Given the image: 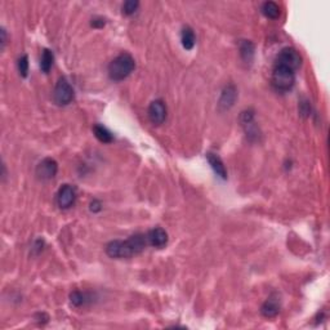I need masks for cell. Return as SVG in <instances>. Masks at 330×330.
<instances>
[{
	"label": "cell",
	"mask_w": 330,
	"mask_h": 330,
	"mask_svg": "<svg viewBox=\"0 0 330 330\" xmlns=\"http://www.w3.org/2000/svg\"><path fill=\"white\" fill-rule=\"evenodd\" d=\"M295 83V71L284 66L275 65L271 77V84L276 92L285 93L292 90Z\"/></svg>",
	"instance_id": "cell-3"
},
{
	"label": "cell",
	"mask_w": 330,
	"mask_h": 330,
	"mask_svg": "<svg viewBox=\"0 0 330 330\" xmlns=\"http://www.w3.org/2000/svg\"><path fill=\"white\" fill-rule=\"evenodd\" d=\"M136 68V61L129 53H121L110 62L109 77L114 82H121L126 79Z\"/></svg>",
	"instance_id": "cell-2"
},
{
	"label": "cell",
	"mask_w": 330,
	"mask_h": 330,
	"mask_svg": "<svg viewBox=\"0 0 330 330\" xmlns=\"http://www.w3.org/2000/svg\"><path fill=\"white\" fill-rule=\"evenodd\" d=\"M17 67H18V72L22 78H26L29 75V57L26 55L22 56L18 60V63H17Z\"/></svg>",
	"instance_id": "cell-19"
},
{
	"label": "cell",
	"mask_w": 330,
	"mask_h": 330,
	"mask_svg": "<svg viewBox=\"0 0 330 330\" xmlns=\"http://www.w3.org/2000/svg\"><path fill=\"white\" fill-rule=\"evenodd\" d=\"M146 238H147V243L154 248L161 249L168 244V234L161 227H155V229L150 230L148 234L146 235Z\"/></svg>",
	"instance_id": "cell-9"
},
{
	"label": "cell",
	"mask_w": 330,
	"mask_h": 330,
	"mask_svg": "<svg viewBox=\"0 0 330 330\" xmlns=\"http://www.w3.org/2000/svg\"><path fill=\"white\" fill-rule=\"evenodd\" d=\"M240 55L245 62H250L254 57V44L250 40H244L240 45Z\"/></svg>",
	"instance_id": "cell-17"
},
{
	"label": "cell",
	"mask_w": 330,
	"mask_h": 330,
	"mask_svg": "<svg viewBox=\"0 0 330 330\" xmlns=\"http://www.w3.org/2000/svg\"><path fill=\"white\" fill-rule=\"evenodd\" d=\"M276 65L284 66V67L295 71L302 65V57L297 49H294L292 46H288V48L281 49V52L278 53L277 58H276Z\"/></svg>",
	"instance_id": "cell-5"
},
{
	"label": "cell",
	"mask_w": 330,
	"mask_h": 330,
	"mask_svg": "<svg viewBox=\"0 0 330 330\" xmlns=\"http://www.w3.org/2000/svg\"><path fill=\"white\" fill-rule=\"evenodd\" d=\"M181 41H182V46L186 50H191L195 46V43H196V36H195L194 30L191 28H186L182 29V33H181Z\"/></svg>",
	"instance_id": "cell-13"
},
{
	"label": "cell",
	"mask_w": 330,
	"mask_h": 330,
	"mask_svg": "<svg viewBox=\"0 0 330 330\" xmlns=\"http://www.w3.org/2000/svg\"><path fill=\"white\" fill-rule=\"evenodd\" d=\"M207 159H208V163H209V165L212 167L213 172L216 173L217 177H219L221 180H226L227 170H226V167H224L223 161H222V159L219 158L218 155L212 153L207 154Z\"/></svg>",
	"instance_id": "cell-12"
},
{
	"label": "cell",
	"mask_w": 330,
	"mask_h": 330,
	"mask_svg": "<svg viewBox=\"0 0 330 330\" xmlns=\"http://www.w3.org/2000/svg\"><path fill=\"white\" fill-rule=\"evenodd\" d=\"M90 210H92L93 213H98V212L102 210V204L98 200H93V201L90 202Z\"/></svg>",
	"instance_id": "cell-22"
},
{
	"label": "cell",
	"mask_w": 330,
	"mask_h": 330,
	"mask_svg": "<svg viewBox=\"0 0 330 330\" xmlns=\"http://www.w3.org/2000/svg\"><path fill=\"white\" fill-rule=\"evenodd\" d=\"M278 312H280V299H278L277 295H271V297L267 298L265 303L261 307V314L263 315L267 319H271V317L277 316Z\"/></svg>",
	"instance_id": "cell-11"
},
{
	"label": "cell",
	"mask_w": 330,
	"mask_h": 330,
	"mask_svg": "<svg viewBox=\"0 0 330 330\" xmlns=\"http://www.w3.org/2000/svg\"><path fill=\"white\" fill-rule=\"evenodd\" d=\"M93 133L96 136V138L98 139L99 142L102 143H111L114 141V136H112L111 132L104 125H99V124H96L93 126Z\"/></svg>",
	"instance_id": "cell-14"
},
{
	"label": "cell",
	"mask_w": 330,
	"mask_h": 330,
	"mask_svg": "<svg viewBox=\"0 0 330 330\" xmlns=\"http://www.w3.org/2000/svg\"><path fill=\"white\" fill-rule=\"evenodd\" d=\"M147 238L146 235L136 234L131 236L126 240H114L110 241L106 245V254L110 258L120 259V258H131L142 253L147 245Z\"/></svg>",
	"instance_id": "cell-1"
},
{
	"label": "cell",
	"mask_w": 330,
	"mask_h": 330,
	"mask_svg": "<svg viewBox=\"0 0 330 330\" xmlns=\"http://www.w3.org/2000/svg\"><path fill=\"white\" fill-rule=\"evenodd\" d=\"M105 23H106V22H105V18H102V17H94V18L92 19V26L96 29L104 28Z\"/></svg>",
	"instance_id": "cell-21"
},
{
	"label": "cell",
	"mask_w": 330,
	"mask_h": 330,
	"mask_svg": "<svg viewBox=\"0 0 330 330\" xmlns=\"http://www.w3.org/2000/svg\"><path fill=\"white\" fill-rule=\"evenodd\" d=\"M139 3L137 0H128L123 4V13L125 16H132V14L136 13V11L138 9Z\"/></svg>",
	"instance_id": "cell-20"
},
{
	"label": "cell",
	"mask_w": 330,
	"mask_h": 330,
	"mask_svg": "<svg viewBox=\"0 0 330 330\" xmlns=\"http://www.w3.org/2000/svg\"><path fill=\"white\" fill-rule=\"evenodd\" d=\"M58 172V164L55 159L45 158L38 164L36 167L35 174L39 180L41 181H49L56 177Z\"/></svg>",
	"instance_id": "cell-6"
},
{
	"label": "cell",
	"mask_w": 330,
	"mask_h": 330,
	"mask_svg": "<svg viewBox=\"0 0 330 330\" xmlns=\"http://www.w3.org/2000/svg\"><path fill=\"white\" fill-rule=\"evenodd\" d=\"M74 88L67 82L66 78H61L55 87L53 92V99L58 106H66V105L71 104L74 99Z\"/></svg>",
	"instance_id": "cell-4"
},
{
	"label": "cell",
	"mask_w": 330,
	"mask_h": 330,
	"mask_svg": "<svg viewBox=\"0 0 330 330\" xmlns=\"http://www.w3.org/2000/svg\"><path fill=\"white\" fill-rule=\"evenodd\" d=\"M56 200H57V205L61 209H70L77 200V190L71 185H63L58 190Z\"/></svg>",
	"instance_id": "cell-8"
},
{
	"label": "cell",
	"mask_w": 330,
	"mask_h": 330,
	"mask_svg": "<svg viewBox=\"0 0 330 330\" xmlns=\"http://www.w3.org/2000/svg\"><path fill=\"white\" fill-rule=\"evenodd\" d=\"M70 300H71V303L75 307H82V306H85L88 302H90V297L87 293L75 290L70 294Z\"/></svg>",
	"instance_id": "cell-18"
},
{
	"label": "cell",
	"mask_w": 330,
	"mask_h": 330,
	"mask_svg": "<svg viewBox=\"0 0 330 330\" xmlns=\"http://www.w3.org/2000/svg\"><path fill=\"white\" fill-rule=\"evenodd\" d=\"M147 114L148 119H150V121L154 125H161L164 121L167 120V105L164 104L161 99H155V101L151 102L150 106H148Z\"/></svg>",
	"instance_id": "cell-7"
},
{
	"label": "cell",
	"mask_w": 330,
	"mask_h": 330,
	"mask_svg": "<svg viewBox=\"0 0 330 330\" xmlns=\"http://www.w3.org/2000/svg\"><path fill=\"white\" fill-rule=\"evenodd\" d=\"M0 34H2V49H3L4 46H6V43H7L6 30H4V29H2V31H0Z\"/></svg>",
	"instance_id": "cell-23"
},
{
	"label": "cell",
	"mask_w": 330,
	"mask_h": 330,
	"mask_svg": "<svg viewBox=\"0 0 330 330\" xmlns=\"http://www.w3.org/2000/svg\"><path fill=\"white\" fill-rule=\"evenodd\" d=\"M53 61H55V56H53L52 50L44 49L40 58V68L44 74H48L50 71V68L53 66Z\"/></svg>",
	"instance_id": "cell-16"
},
{
	"label": "cell",
	"mask_w": 330,
	"mask_h": 330,
	"mask_svg": "<svg viewBox=\"0 0 330 330\" xmlns=\"http://www.w3.org/2000/svg\"><path fill=\"white\" fill-rule=\"evenodd\" d=\"M261 11L270 19H276L280 17V7L275 2H266V3H263Z\"/></svg>",
	"instance_id": "cell-15"
},
{
	"label": "cell",
	"mask_w": 330,
	"mask_h": 330,
	"mask_svg": "<svg viewBox=\"0 0 330 330\" xmlns=\"http://www.w3.org/2000/svg\"><path fill=\"white\" fill-rule=\"evenodd\" d=\"M236 98H238V90H236L235 85L230 84L227 87H224V89L222 90L221 98H219V110H222V111L230 110L234 106Z\"/></svg>",
	"instance_id": "cell-10"
}]
</instances>
